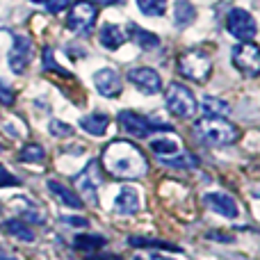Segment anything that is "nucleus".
Returning a JSON list of instances; mask_svg holds the SVG:
<instances>
[{
    "mask_svg": "<svg viewBox=\"0 0 260 260\" xmlns=\"http://www.w3.org/2000/svg\"><path fill=\"white\" fill-rule=\"evenodd\" d=\"M108 240L103 235H94V233H82V235H76L73 240V247L80 249V251H96V249L105 247Z\"/></svg>",
    "mask_w": 260,
    "mask_h": 260,
    "instance_id": "obj_23",
    "label": "nucleus"
},
{
    "mask_svg": "<svg viewBox=\"0 0 260 260\" xmlns=\"http://www.w3.org/2000/svg\"><path fill=\"white\" fill-rule=\"evenodd\" d=\"M194 133L208 146H229L240 139V128L221 117H203L194 123Z\"/></svg>",
    "mask_w": 260,
    "mask_h": 260,
    "instance_id": "obj_2",
    "label": "nucleus"
},
{
    "mask_svg": "<svg viewBox=\"0 0 260 260\" xmlns=\"http://www.w3.org/2000/svg\"><path fill=\"white\" fill-rule=\"evenodd\" d=\"M94 85H96V91L105 99H114V96L121 94L123 85H121V78L114 69H101V71L94 73Z\"/></svg>",
    "mask_w": 260,
    "mask_h": 260,
    "instance_id": "obj_12",
    "label": "nucleus"
},
{
    "mask_svg": "<svg viewBox=\"0 0 260 260\" xmlns=\"http://www.w3.org/2000/svg\"><path fill=\"white\" fill-rule=\"evenodd\" d=\"M62 221L69 226H80V229H87V226H89V221H87L85 217H64Z\"/></svg>",
    "mask_w": 260,
    "mask_h": 260,
    "instance_id": "obj_33",
    "label": "nucleus"
},
{
    "mask_svg": "<svg viewBox=\"0 0 260 260\" xmlns=\"http://www.w3.org/2000/svg\"><path fill=\"white\" fill-rule=\"evenodd\" d=\"M119 123H121V128L135 139H146V137H151L153 133L171 130L169 123H155V121H151V119L142 117V114H137V112H130V110L119 112Z\"/></svg>",
    "mask_w": 260,
    "mask_h": 260,
    "instance_id": "obj_6",
    "label": "nucleus"
},
{
    "mask_svg": "<svg viewBox=\"0 0 260 260\" xmlns=\"http://www.w3.org/2000/svg\"><path fill=\"white\" fill-rule=\"evenodd\" d=\"M30 3H35V5H41V3H46V0H30Z\"/></svg>",
    "mask_w": 260,
    "mask_h": 260,
    "instance_id": "obj_37",
    "label": "nucleus"
},
{
    "mask_svg": "<svg viewBox=\"0 0 260 260\" xmlns=\"http://www.w3.org/2000/svg\"><path fill=\"white\" fill-rule=\"evenodd\" d=\"M128 244L130 247H157V249H162V251H183V249H178L176 244L162 242V240H151V238H128Z\"/></svg>",
    "mask_w": 260,
    "mask_h": 260,
    "instance_id": "obj_25",
    "label": "nucleus"
},
{
    "mask_svg": "<svg viewBox=\"0 0 260 260\" xmlns=\"http://www.w3.org/2000/svg\"><path fill=\"white\" fill-rule=\"evenodd\" d=\"M151 148H153V153H157L160 157H167V155L178 153V144H176L174 139H153Z\"/></svg>",
    "mask_w": 260,
    "mask_h": 260,
    "instance_id": "obj_27",
    "label": "nucleus"
},
{
    "mask_svg": "<svg viewBox=\"0 0 260 260\" xmlns=\"http://www.w3.org/2000/svg\"><path fill=\"white\" fill-rule=\"evenodd\" d=\"M160 162L167 167H176V169H194V167H199V160L192 153H174V155L160 157Z\"/></svg>",
    "mask_w": 260,
    "mask_h": 260,
    "instance_id": "obj_22",
    "label": "nucleus"
},
{
    "mask_svg": "<svg viewBox=\"0 0 260 260\" xmlns=\"http://www.w3.org/2000/svg\"><path fill=\"white\" fill-rule=\"evenodd\" d=\"M153 260H165V258H160V256H153Z\"/></svg>",
    "mask_w": 260,
    "mask_h": 260,
    "instance_id": "obj_38",
    "label": "nucleus"
},
{
    "mask_svg": "<svg viewBox=\"0 0 260 260\" xmlns=\"http://www.w3.org/2000/svg\"><path fill=\"white\" fill-rule=\"evenodd\" d=\"M201 110L206 112V117H229L231 114V105L224 99H217V96H206L201 101Z\"/></svg>",
    "mask_w": 260,
    "mask_h": 260,
    "instance_id": "obj_20",
    "label": "nucleus"
},
{
    "mask_svg": "<svg viewBox=\"0 0 260 260\" xmlns=\"http://www.w3.org/2000/svg\"><path fill=\"white\" fill-rule=\"evenodd\" d=\"M16 185H21V180L14 174H9L5 167H0V187H16Z\"/></svg>",
    "mask_w": 260,
    "mask_h": 260,
    "instance_id": "obj_30",
    "label": "nucleus"
},
{
    "mask_svg": "<svg viewBox=\"0 0 260 260\" xmlns=\"http://www.w3.org/2000/svg\"><path fill=\"white\" fill-rule=\"evenodd\" d=\"M18 155H21L23 162H32V165H41V162L46 160V151L39 146V144H25Z\"/></svg>",
    "mask_w": 260,
    "mask_h": 260,
    "instance_id": "obj_24",
    "label": "nucleus"
},
{
    "mask_svg": "<svg viewBox=\"0 0 260 260\" xmlns=\"http://www.w3.org/2000/svg\"><path fill=\"white\" fill-rule=\"evenodd\" d=\"M0 260H16V258H0Z\"/></svg>",
    "mask_w": 260,
    "mask_h": 260,
    "instance_id": "obj_39",
    "label": "nucleus"
},
{
    "mask_svg": "<svg viewBox=\"0 0 260 260\" xmlns=\"http://www.w3.org/2000/svg\"><path fill=\"white\" fill-rule=\"evenodd\" d=\"M99 5H121L123 0H96Z\"/></svg>",
    "mask_w": 260,
    "mask_h": 260,
    "instance_id": "obj_36",
    "label": "nucleus"
},
{
    "mask_svg": "<svg viewBox=\"0 0 260 260\" xmlns=\"http://www.w3.org/2000/svg\"><path fill=\"white\" fill-rule=\"evenodd\" d=\"M139 208H142V201H139V192L135 187H121V192H119V197L114 199V210L119 212V215H137Z\"/></svg>",
    "mask_w": 260,
    "mask_h": 260,
    "instance_id": "obj_14",
    "label": "nucleus"
},
{
    "mask_svg": "<svg viewBox=\"0 0 260 260\" xmlns=\"http://www.w3.org/2000/svg\"><path fill=\"white\" fill-rule=\"evenodd\" d=\"M226 27L229 32L240 41H251L258 32V25H256V18L247 12V9H231L229 12V18H226Z\"/></svg>",
    "mask_w": 260,
    "mask_h": 260,
    "instance_id": "obj_10",
    "label": "nucleus"
},
{
    "mask_svg": "<svg viewBox=\"0 0 260 260\" xmlns=\"http://www.w3.org/2000/svg\"><path fill=\"white\" fill-rule=\"evenodd\" d=\"M48 130H50V135H55V137H71V135H73V128L69 126V123L59 121V119H53V121H50V126H48Z\"/></svg>",
    "mask_w": 260,
    "mask_h": 260,
    "instance_id": "obj_29",
    "label": "nucleus"
},
{
    "mask_svg": "<svg viewBox=\"0 0 260 260\" xmlns=\"http://www.w3.org/2000/svg\"><path fill=\"white\" fill-rule=\"evenodd\" d=\"M208 240H217V242H233V235H226V233H217V231H210V233L206 235Z\"/></svg>",
    "mask_w": 260,
    "mask_h": 260,
    "instance_id": "obj_34",
    "label": "nucleus"
},
{
    "mask_svg": "<svg viewBox=\"0 0 260 260\" xmlns=\"http://www.w3.org/2000/svg\"><path fill=\"white\" fill-rule=\"evenodd\" d=\"M44 69L50 73H57V76H62V78H71V73H69L67 69H62L57 62H55V53H53V48H48V46L44 48Z\"/></svg>",
    "mask_w": 260,
    "mask_h": 260,
    "instance_id": "obj_28",
    "label": "nucleus"
},
{
    "mask_svg": "<svg viewBox=\"0 0 260 260\" xmlns=\"http://www.w3.org/2000/svg\"><path fill=\"white\" fill-rule=\"evenodd\" d=\"M3 231H7L9 235H14L16 240H23V242H35V231L23 219H7L3 224Z\"/></svg>",
    "mask_w": 260,
    "mask_h": 260,
    "instance_id": "obj_21",
    "label": "nucleus"
},
{
    "mask_svg": "<svg viewBox=\"0 0 260 260\" xmlns=\"http://www.w3.org/2000/svg\"><path fill=\"white\" fill-rule=\"evenodd\" d=\"M32 55H35V44H32L30 35H14V46L7 55L9 69H12L16 76L25 73L27 64L32 62Z\"/></svg>",
    "mask_w": 260,
    "mask_h": 260,
    "instance_id": "obj_9",
    "label": "nucleus"
},
{
    "mask_svg": "<svg viewBox=\"0 0 260 260\" xmlns=\"http://www.w3.org/2000/svg\"><path fill=\"white\" fill-rule=\"evenodd\" d=\"M99 41H101V46H103V48L117 50V48H121V46L126 44L128 37H126V32H123L119 25L105 23V25L101 27V32H99Z\"/></svg>",
    "mask_w": 260,
    "mask_h": 260,
    "instance_id": "obj_15",
    "label": "nucleus"
},
{
    "mask_svg": "<svg viewBox=\"0 0 260 260\" xmlns=\"http://www.w3.org/2000/svg\"><path fill=\"white\" fill-rule=\"evenodd\" d=\"M103 167L114 178H142L148 171V160L137 144L114 139L103 151Z\"/></svg>",
    "mask_w": 260,
    "mask_h": 260,
    "instance_id": "obj_1",
    "label": "nucleus"
},
{
    "mask_svg": "<svg viewBox=\"0 0 260 260\" xmlns=\"http://www.w3.org/2000/svg\"><path fill=\"white\" fill-rule=\"evenodd\" d=\"M0 151H3V146H0Z\"/></svg>",
    "mask_w": 260,
    "mask_h": 260,
    "instance_id": "obj_40",
    "label": "nucleus"
},
{
    "mask_svg": "<svg viewBox=\"0 0 260 260\" xmlns=\"http://www.w3.org/2000/svg\"><path fill=\"white\" fill-rule=\"evenodd\" d=\"M126 37H130V39L137 44V48H142V50H153L160 46V37L148 32V30H144V27H139L137 23H130Z\"/></svg>",
    "mask_w": 260,
    "mask_h": 260,
    "instance_id": "obj_17",
    "label": "nucleus"
},
{
    "mask_svg": "<svg viewBox=\"0 0 260 260\" xmlns=\"http://www.w3.org/2000/svg\"><path fill=\"white\" fill-rule=\"evenodd\" d=\"M178 71L192 82H206L212 71V59L203 50H187L178 57Z\"/></svg>",
    "mask_w": 260,
    "mask_h": 260,
    "instance_id": "obj_4",
    "label": "nucleus"
},
{
    "mask_svg": "<svg viewBox=\"0 0 260 260\" xmlns=\"http://www.w3.org/2000/svg\"><path fill=\"white\" fill-rule=\"evenodd\" d=\"M80 128L85 133L94 135V137H101V135L108 133L110 128V117L103 112H94V114H87V117L80 119Z\"/></svg>",
    "mask_w": 260,
    "mask_h": 260,
    "instance_id": "obj_18",
    "label": "nucleus"
},
{
    "mask_svg": "<svg viewBox=\"0 0 260 260\" xmlns=\"http://www.w3.org/2000/svg\"><path fill=\"white\" fill-rule=\"evenodd\" d=\"M203 201H206L208 206L217 212V215H224V217H229V219H235V217L240 215L238 203H235V199L229 197V194L210 192V194H206V197H203Z\"/></svg>",
    "mask_w": 260,
    "mask_h": 260,
    "instance_id": "obj_13",
    "label": "nucleus"
},
{
    "mask_svg": "<svg viewBox=\"0 0 260 260\" xmlns=\"http://www.w3.org/2000/svg\"><path fill=\"white\" fill-rule=\"evenodd\" d=\"M137 7L146 16H162L167 12V0H137Z\"/></svg>",
    "mask_w": 260,
    "mask_h": 260,
    "instance_id": "obj_26",
    "label": "nucleus"
},
{
    "mask_svg": "<svg viewBox=\"0 0 260 260\" xmlns=\"http://www.w3.org/2000/svg\"><path fill=\"white\" fill-rule=\"evenodd\" d=\"M87 260H123V258L114 256V253H96V256H89Z\"/></svg>",
    "mask_w": 260,
    "mask_h": 260,
    "instance_id": "obj_35",
    "label": "nucleus"
},
{
    "mask_svg": "<svg viewBox=\"0 0 260 260\" xmlns=\"http://www.w3.org/2000/svg\"><path fill=\"white\" fill-rule=\"evenodd\" d=\"M99 18V7L89 0H78L67 16V27L76 35H89Z\"/></svg>",
    "mask_w": 260,
    "mask_h": 260,
    "instance_id": "obj_5",
    "label": "nucleus"
},
{
    "mask_svg": "<svg viewBox=\"0 0 260 260\" xmlns=\"http://www.w3.org/2000/svg\"><path fill=\"white\" fill-rule=\"evenodd\" d=\"M165 105H167V110L178 119L194 117V112H197V108H199L194 94L185 85H180V82H169V89H167V96H165Z\"/></svg>",
    "mask_w": 260,
    "mask_h": 260,
    "instance_id": "obj_3",
    "label": "nucleus"
},
{
    "mask_svg": "<svg viewBox=\"0 0 260 260\" xmlns=\"http://www.w3.org/2000/svg\"><path fill=\"white\" fill-rule=\"evenodd\" d=\"M101 183H103V178H101V167H99V162H96V160H91L89 165H87L85 169L76 176L78 192H80L82 197L91 203V206H96V203H99V187H101Z\"/></svg>",
    "mask_w": 260,
    "mask_h": 260,
    "instance_id": "obj_8",
    "label": "nucleus"
},
{
    "mask_svg": "<svg viewBox=\"0 0 260 260\" xmlns=\"http://www.w3.org/2000/svg\"><path fill=\"white\" fill-rule=\"evenodd\" d=\"M44 5H46V9H48V14H59L71 5V0H46Z\"/></svg>",
    "mask_w": 260,
    "mask_h": 260,
    "instance_id": "obj_32",
    "label": "nucleus"
},
{
    "mask_svg": "<svg viewBox=\"0 0 260 260\" xmlns=\"http://www.w3.org/2000/svg\"><path fill=\"white\" fill-rule=\"evenodd\" d=\"M128 80L137 87L142 94H148V96H155L162 91V78L155 69L151 67H135V69H128Z\"/></svg>",
    "mask_w": 260,
    "mask_h": 260,
    "instance_id": "obj_11",
    "label": "nucleus"
},
{
    "mask_svg": "<svg viewBox=\"0 0 260 260\" xmlns=\"http://www.w3.org/2000/svg\"><path fill=\"white\" fill-rule=\"evenodd\" d=\"M48 189L53 192V197L57 199L59 203H64V206L73 208V210H80L82 208V199L78 192H73V189H69L67 185L57 183V180H48Z\"/></svg>",
    "mask_w": 260,
    "mask_h": 260,
    "instance_id": "obj_16",
    "label": "nucleus"
},
{
    "mask_svg": "<svg viewBox=\"0 0 260 260\" xmlns=\"http://www.w3.org/2000/svg\"><path fill=\"white\" fill-rule=\"evenodd\" d=\"M14 101H16L14 89H12V87H7L3 80H0V103H3V105H14Z\"/></svg>",
    "mask_w": 260,
    "mask_h": 260,
    "instance_id": "obj_31",
    "label": "nucleus"
},
{
    "mask_svg": "<svg viewBox=\"0 0 260 260\" xmlns=\"http://www.w3.org/2000/svg\"><path fill=\"white\" fill-rule=\"evenodd\" d=\"M233 57V67L238 69L242 76L256 78L260 73V48L253 41H240L231 53Z\"/></svg>",
    "mask_w": 260,
    "mask_h": 260,
    "instance_id": "obj_7",
    "label": "nucleus"
},
{
    "mask_svg": "<svg viewBox=\"0 0 260 260\" xmlns=\"http://www.w3.org/2000/svg\"><path fill=\"white\" fill-rule=\"evenodd\" d=\"M197 21V7L187 0H178L174 5V23L176 27H187Z\"/></svg>",
    "mask_w": 260,
    "mask_h": 260,
    "instance_id": "obj_19",
    "label": "nucleus"
}]
</instances>
